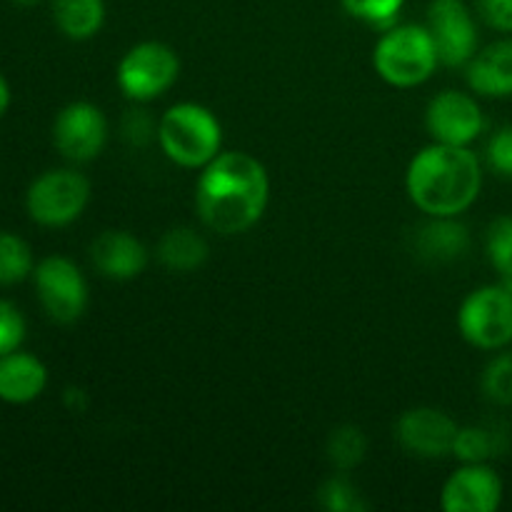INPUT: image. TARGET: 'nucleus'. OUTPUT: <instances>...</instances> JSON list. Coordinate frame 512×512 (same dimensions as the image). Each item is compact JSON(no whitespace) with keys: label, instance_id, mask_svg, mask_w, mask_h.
Masks as SVG:
<instances>
[{"label":"nucleus","instance_id":"1","mask_svg":"<svg viewBox=\"0 0 512 512\" xmlns=\"http://www.w3.org/2000/svg\"><path fill=\"white\" fill-rule=\"evenodd\" d=\"M195 183L200 220L220 235H238L263 218L270 198L268 170L243 150H220Z\"/></svg>","mask_w":512,"mask_h":512},{"label":"nucleus","instance_id":"2","mask_svg":"<svg viewBox=\"0 0 512 512\" xmlns=\"http://www.w3.org/2000/svg\"><path fill=\"white\" fill-rule=\"evenodd\" d=\"M405 188L415 208L430 218H458L478 200L483 165L468 145L433 140L410 160Z\"/></svg>","mask_w":512,"mask_h":512},{"label":"nucleus","instance_id":"3","mask_svg":"<svg viewBox=\"0 0 512 512\" xmlns=\"http://www.w3.org/2000/svg\"><path fill=\"white\" fill-rule=\"evenodd\" d=\"M158 143L180 168H205L223 148V125L200 103L170 105L158 120Z\"/></svg>","mask_w":512,"mask_h":512},{"label":"nucleus","instance_id":"4","mask_svg":"<svg viewBox=\"0 0 512 512\" xmlns=\"http://www.w3.org/2000/svg\"><path fill=\"white\" fill-rule=\"evenodd\" d=\"M438 48L428 25L395 23L385 30L373 50V68L393 88L423 85L438 68Z\"/></svg>","mask_w":512,"mask_h":512},{"label":"nucleus","instance_id":"5","mask_svg":"<svg viewBox=\"0 0 512 512\" xmlns=\"http://www.w3.org/2000/svg\"><path fill=\"white\" fill-rule=\"evenodd\" d=\"M458 330L473 348L503 350L512 345V293L503 283L483 285L463 300Z\"/></svg>","mask_w":512,"mask_h":512},{"label":"nucleus","instance_id":"6","mask_svg":"<svg viewBox=\"0 0 512 512\" xmlns=\"http://www.w3.org/2000/svg\"><path fill=\"white\" fill-rule=\"evenodd\" d=\"M180 75V58L168 43L145 40L133 45L118 63V85L135 103L160 98L175 85Z\"/></svg>","mask_w":512,"mask_h":512},{"label":"nucleus","instance_id":"7","mask_svg":"<svg viewBox=\"0 0 512 512\" xmlns=\"http://www.w3.org/2000/svg\"><path fill=\"white\" fill-rule=\"evenodd\" d=\"M90 200V183L78 170H48L28 188L30 218L45 228H63L83 215Z\"/></svg>","mask_w":512,"mask_h":512},{"label":"nucleus","instance_id":"8","mask_svg":"<svg viewBox=\"0 0 512 512\" xmlns=\"http://www.w3.org/2000/svg\"><path fill=\"white\" fill-rule=\"evenodd\" d=\"M35 290L40 305L55 323H75L88 308V283L73 260L50 255L35 268Z\"/></svg>","mask_w":512,"mask_h":512},{"label":"nucleus","instance_id":"9","mask_svg":"<svg viewBox=\"0 0 512 512\" xmlns=\"http://www.w3.org/2000/svg\"><path fill=\"white\" fill-rule=\"evenodd\" d=\"M428 30L438 48L440 63L465 68L478 53V23L463 0H430Z\"/></svg>","mask_w":512,"mask_h":512},{"label":"nucleus","instance_id":"10","mask_svg":"<svg viewBox=\"0 0 512 512\" xmlns=\"http://www.w3.org/2000/svg\"><path fill=\"white\" fill-rule=\"evenodd\" d=\"M53 140L63 158L73 163H88L103 153L105 140H108V120L98 105L78 100V103L65 105L58 113Z\"/></svg>","mask_w":512,"mask_h":512},{"label":"nucleus","instance_id":"11","mask_svg":"<svg viewBox=\"0 0 512 512\" xmlns=\"http://www.w3.org/2000/svg\"><path fill=\"white\" fill-rule=\"evenodd\" d=\"M425 125L435 143L468 145L483 135L485 115L478 100L460 90H443L425 110Z\"/></svg>","mask_w":512,"mask_h":512},{"label":"nucleus","instance_id":"12","mask_svg":"<svg viewBox=\"0 0 512 512\" xmlns=\"http://www.w3.org/2000/svg\"><path fill=\"white\" fill-rule=\"evenodd\" d=\"M458 430V423L443 410L413 408L400 415L398 425H395V438L410 455L438 460L453 455Z\"/></svg>","mask_w":512,"mask_h":512},{"label":"nucleus","instance_id":"13","mask_svg":"<svg viewBox=\"0 0 512 512\" xmlns=\"http://www.w3.org/2000/svg\"><path fill=\"white\" fill-rule=\"evenodd\" d=\"M503 503V480L488 463H463L443 485L445 512H495Z\"/></svg>","mask_w":512,"mask_h":512},{"label":"nucleus","instance_id":"14","mask_svg":"<svg viewBox=\"0 0 512 512\" xmlns=\"http://www.w3.org/2000/svg\"><path fill=\"white\" fill-rule=\"evenodd\" d=\"M90 260L103 278L133 280L148 265V250L128 230H105L90 245Z\"/></svg>","mask_w":512,"mask_h":512},{"label":"nucleus","instance_id":"15","mask_svg":"<svg viewBox=\"0 0 512 512\" xmlns=\"http://www.w3.org/2000/svg\"><path fill=\"white\" fill-rule=\"evenodd\" d=\"M470 90L483 98H510L512 95V38L495 40L473 55L465 65Z\"/></svg>","mask_w":512,"mask_h":512},{"label":"nucleus","instance_id":"16","mask_svg":"<svg viewBox=\"0 0 512 512\" xmlns=\"http://www.w3.org/2000/svg\"><path fill=\"white\" fill-rule=\"evenodd\" d=\"M415 255L425 263H455L470 250V230L458 218H430L413 235Z\"/></svg>","mask_w":512,"mask_h":512},{"label":"nucleus","instance_id":"17","mask_svg":"<svg viewBox=\"0 0 512 512\" xmlns=\"http://www.w3.org/2000/svg\"><path fill=\"white\" fill-rule=\"evenodd\" d=\"M48 385V368L30 353H13L0 358V400L13 405L33 403Z\"/></svg>","mask_w":512,"mask_h":512},{"label":"nucleus","instance_id":"18","mask_svg":"<svg viewBox=\"0 0 512 512\" xmlns=\"http://www.w3.org/2000/svg\"><path fill=\"white\" fill-rule=\"evenodd\" d=\"M208 243L193 228H173L158 240V260L173 273H193L208 260Z\"/></svg>","mask_w":512,"mask_h":512},{"label":"nucleus","instance_id":"19","mask_svg":"<svg viewBox=\"0 0 512 512\" xmlns=\"http://www.w3.org/2000/svg\"><path fill=\"white\" fill-rule=\"evenodd\" d=\"M510 430L503 423H480L458 430L453 455L463 463H488L508 450Z\"/></svg>","mask_w":512,"mask_h":512},{"label":"nucleus","instance_id":"20","mask_svg":"<svg viewBox=\"0 0 512 512\" xmlns=\"http://www.w3.org/2000/svg\"><path fill=\"white\" fill-rule=\"evenodd\" d=\"M53 18L70 40H88L105 23V0H53Z\"/></svg>","mask_w":512,"mask_h":512},{"label":"nucleus","instance_id":"21","mask_svg":"<svg viewBox=\"0 0 512 512\" xmlns=\"http://www.w3.org/2000/svg\"><path fill=\"white\" fill-rule=\"evenodd\" d=\"M33 273V250L20 235L0 230V285H15Z\"/></svg>","mask_w":512,"mask_h":512},{"label":"nucleus","instance_id":"22","mask_svg":"<svg viewBox=\"0 0 512 512\" xmlns=\"http://www.w3.org/2000/svg\"><path fill=\"white\" fill-rule=\"evenodd\" d=\"M365 453H368V440L363 430L355 425H340L338 430H333L328 440V460L335 470L348 473L355 465L363 463Z\"/></svg>","mask_w":512,"mask_h":512},{"label":"nucleus","instance_id":"23","mask_svg":"<svg viewBox=\"0 0 512 512\" xmlns=\"http://www.w3.org/2000/svg\"><path fill=\"white\" fill-rule=\"evenodd\" d=\"M483 393L490 403L512 405V348H503L485 365Z\"/></svg>","mask_w":512,"mask_h":512},{"label":"nucleus","instance_id":"24","mask_svg":"<svg viewBox=\"0 0 512 512\" xmlns=\"http://www.w3.org/2000/svg\"><path fill=\"white\" fill-rule=\"evenodd\" d=\"M340 3L350 18L373 25V28L388 30L398 23L405 0H340Z\"/></svg>","mask_w":512,"mask_h":512},{"label":"nucleus","instance_id":"25","mask_svg":"<svg viewBox=\"0 0 512 512\" xmlns=\"http://www.w3.org/2000/svg\"><path fill=\"white\" fill-rule=\"evenodd\" d=\"M318 500H320V505H323V508L330 510V512H363V510H368V503L363 500L360 490L355 488V485L350 483V480L345 478L343 473L335 475V478H330L328 483L320 488Z\"/></svg>","mask_w":512,"mask_h":512},{"label":"nucleus","instance_id":"26","mask_svg":"<svg viewBox=\"0 0 512 512\" xmlns=\"http://www.w3.org/2000/svg\"><path fill=\"white\" fill-rule=\"evenodd\" d=\"M485 253H488L490 265L498 273L512 265V215H500L488 225L485 233Z\"/></svg>","mask_w":512,"mask_h":512},{"label":"nucleus","instance_id":"27","mask_svg":"<svg viewBox=\"0 0 512 512\" xmlns=\"http://www.w3.org/2000/svg\"><path fill=\"white\" fill-rule=\"evenodd\" d=\"M25 330L23 313L8 300H0V358L23 345Z\"/></svg>","mask_w":512,"mask_h":512},{"label":"nucleus","instance_id":"28","mask_svg":"<svg viewBox=\"0 0 512 512\" xmlns=\"http://www.w3.org/2000/svg\"><path fill=\"white\" fill-rule=\"evenodd\" d=\"M485 160L493 173L512 178V125H503L490 135L488 145H485Z\"/></svg>","mask_w":512,"mask_h":512},{"label":"nucleus","instance_id":"29","mask_svg":"<svg viewBox=\"0 0 512 512\" xmlns=\"http://www.w3.org/2000/svg\"><path fill=\"white\" fill-rule=\"evenodd\" d=\"M478 15L488 28L512 33V0H478Z\"/></svg>","mask_w":512,"mask_h":512},{"label":"nucleus","instance_id":"30","mask_svg":"<svg viewBox=\"0 0 512 512\" xmlns=\"http://www.w3.org/2000/svg\"><path fill=\"white\" fill-rule=\"evenodd\" d=\"M123 130H125V138H128L130 143H135V145L148 143L153 135H158V125L153 128V120L145 115V110H133V113L125 118Z\"/></svg>","mask_w":512,"mask_h":512},{"label":"nucleus","instance_id":"31","mask_svg":"<svg viewBox=\"0 0 512 512\" xmlns=\"http://www.w3.org/2000/svg\"><path fill=\"white\" fill-rule=\"evenodd\" d=\"M8 105H10V85H8V80L0 75V115L8 110Z\"/></svg>","mask_w":512,"mask_h":512},{"label":"nucleus","instance_id":"32","mask_svg":"<svg viewBox=\"0 0 512 512\" xmlns=\"http://www.w3.org/2000/svg\"><path fill=\"white\" fill-rule=\"evenodd\" d=\"M500 283H503L505 288H508L512 293V265H510V268H505L503 273H500Z\"/></svg>","mask_w":512,"mask_h":512},{"label":"nucleus","instance_id":"33","mask_svg":"<svg viewBox=\"0 0 512 512\" xmlns=\"http://www.w3.org/2000/svg\"><path fill=\"white\" fill-rule=\"evenodd\" d=\"M15 5H35V3H40V0H13Z\"/></svg>","mask_w":512,"mask_h":512}]
</instances>
